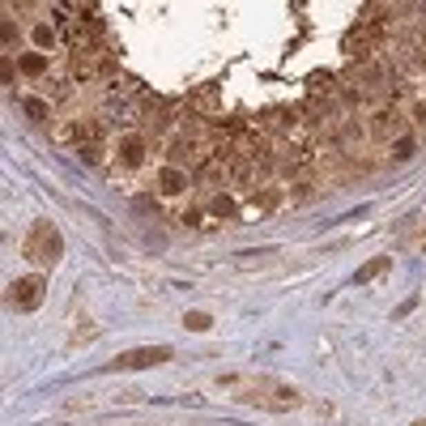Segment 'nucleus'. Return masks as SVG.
<instances>
[{
  "label": "nucleus",
  "instance_id": "1",
  "mask_svg": "<svg viewBox=\"0 0 426 426\" xmlns=\"http://www.w3.org/2000/svg\"><path fill=\"white\" fill-rule=\"evenodd\" d=\"M21 252H26V260L30 264H56L60 260V252H64V239H60V231L52 226V222H35V226L26 231V243H21Z\"/></svg>",
  "mask_w": 426,
  "mask_h": 426
},
{
  "label": "nucleus",
  "instance_id": "2",
  "mask_svg": "<svg viewBox=\"0 0 426 426\" xmlns=\"http://www.w3.org/2000/svg\"><path fill=\"white\" fill-rule=\"evenodd\" d=\"M175 358L171 345H137V349H124L107 362V371H145V367H162Z\"/></svg>",
  "mask_w": 426,
  "mask_h": 426
},
{
  "label": "nucleus",
  "instance_id": "3",
  "mask_svg": "<svg viewBox=\"0 0 426 426\" xmlns=\"http://www.w3.org/2000/svg\"><path fill=\"white\" fill-rule=\"evenodd\" d=\"M43 290H47L43 278H17V282L9 286V303H13L17 311H35V307L43 303Z\"/></svg>",
  "mask_w": 426,
  "mask_h": 426
},
{
  "label": "nucleus",
  "instance_id": "4",
  "mask_svg": "<svg viewBox=\"0 0 426 426\" xmlns=\"http://www.w3.org/2000/svg\"><path fill=\"white\" fill-rule=\"evenodd\" d=\"M375 43H380V26H354V30L345 35V43H341V47H345V56H354V60L362 64V60L371 56V47H375Z\"/></svg>",
  "mask_w": 426,
  "mask_h": 426
},
{
  "label": "nucleus",
  "instance_id": "5",
  "mask_svg": "<svg viewBox=\"0 0 426 426\" xmlns=\"http://www.w3.org/2000/svg\"><path fill=\"white\" fill-rule=\"evenodd\" d=\"M367 128H371V137L384 141V137H392L396 128H405V115H400V107H392V103H388V107H375L371 119H367Z\"/></svg>",
  "mask_w": 426,
  "mask_h": 426
},
{
  "label": "nucleus",
  "instance_id": "6",
  "mask_svg": "<svg viewBox=\"0 0 426 426\" xmlns=\"http://www.w3.org/2000/svg\"><path fill=\"white\" fill-rule=\"evenodd\" d=\"M188 184H192V180H188V171H184V166H175V162L158 171V192H162V196H184V192H188Z\"/></svg>",
  "mask_w": 426,
  "mask_h": 426
},
{
  "label": "nucleus",
  "instance_id": "7",
  "mask_svg": "<svg viewBox=\"0 0 426 426\" xmlns=\"http://www.w3.org/2000/svg\"><path fill=\"white\" fill-rule=\"evenodd\" d=\"M115 154H119V162H124V166L133 171V166H141V162H145V141H141V137H119Z\"/></svg>",
  "mask_w": 426,
  "mask_h": 426
},
{
  "label": "nucleus",
  "instance_id": "8",
  "mask_svg": "<svg viewBox=\"0 0 426 426\" xmlns=\"http://www.w3.org/2000/svg\"><path fill=\"white\" fill-rule=\"evenodd\" d=\"M316 188H320L316 171H303V175L290 184V200H294V205H307V200H316Z\"/></svg>",
  "mask_w": 426,
  "mask_h": 426
},
{
  "label": "nucleus",
  "instance_id": "9",
  "mask_svg": "<svg viewBox=\"0 0 426 426\" xmlns=\"http://www.w3.org/2000/svg\"><path fill=\"white\" fill-rule=\"evenodd\" d=\"M17 68L26 72V77H43V72H47V56H43V52H21V56H17Z\"/></svg>",
  "mask_w": 426,
  "mask_h": 426
},
{
  "label": "nucleus",
  "instance_id": "10",
  "mask_svg": "<svg viewBox=\"0 0 426 426\" xmlns=\"http://www.w3.org/2000/svg\"><path fill=\"white\" fill-rule=\"evenodd\" d=\"M21 111H26L35 124H47V119H52V111H47V103H43V98H35V94H26V98H21Z\"/></svg>",
  "mask_w": 426,
  "mask_h": 426
},
{
  "label": "nucleus",
  "instance_id": "11",
  "mask_svg": "<svg viewBox=\"0 0 426 426\" xmlns=\"http://www.w3.org/2000/svg\"><path fill=\"white\" fill-rule=\"evenodd\" d=\"M209 213H213V217H231V213H235V196H226V192L213 196V200H209Z\"/></svg>",
  "mask_w": 426,
  "mask_h": 426
},
{
  "label": "nucleus",
  "instance_id": "12",
  "mask_svg": "<svg viewBox=\"0 0 426 426\" xmlns=\"http://www.w3.org/2000/svg\"><path fill=\"white\" fill-rule=\"evenodd\" d=\"M192 107H200V111H217V86H205V90L192 98Z\"/></svg>",
  "mask_w": 426,
  "mask_h": 426
},
{
  "label": "nucleus",
  "instance_id": "13",
  "mask_svg": "<svg viewBox=\"0 0 426 426\" xmlns=\"http://www.w3.org/2000/svg\"><path fill=\"white\" fill-rule=\"evenodd\" d=\"M384 269H388V260L380 256V260H371L367 269H358V273H354V282H371V278H380V273H384Z\"/></svg>",
  "mask_w": 426,
  "mask_h": 426
},
{
  "label": "nucleus",
  "instance_id": "14",
  "mask_svg": "<svg viewBox=\"0 0 426 426\" xmlns=\"http://www.w3.org/2000/svg\"><path fill=\"white\" fill-rule=\"evenodd\" d=\"M30 39H35V47L43 52V47H52V43H56V30H52V26H35V30H30Z\"/></svg>",
  "mask_w": 426,
  "mask_h": 426
},
{
  "label": "nucleus",
  "instance_id": "15",
  "mask_svg": "<svg viewBox=\"0 0 426 426\" xmlns=\"http://www.w3.org/2000/svg\"><path fill=\"white\" fill-rule=\"evenodd\" d=\"M184 324H188V329L196 333V329H209V324H213V320H209L205 311H188V316H184Z\"/></svg>",
  "mask_w": 426,
  "mask_h": 426
},
{
  "label": "nucleus",
  "instance_id": "16",
  "mask_svg": "<svg viewBox=\"0 0 426 426\" xmlns=\"http://www.w3.org/2000/svg\"><path fill=\"white\" fill-rule=\"evenodd\" d=\"M409 154H414V141H409V137L392 145V162H400V158H409Z\"/></svg>",
  "mask_w": 426,
  "mask_h": 426
},
{
  "label": "nucleus",
  "instance_id": "17",
  "mask_svg": "<svg viewBox=\"0 0 426 426\" xmlns=\"http://www.w3.org/2000/svg\"><path fill=\"white\" fill-rule=\"evenodd\" d=\"M256 205H260V209H278V192H273V188L256 192Z\"/></svg>",
  "mask_w": 426,
  "mask_h": 426
},
{
  "label": "nucleus",
  "instance_id": "18",
  "mask_svg": "<svg viewBox=\"0 0 426 426\" xmlns=\"http://www.w3.org/2000/svg\"><path fill=\"white\" fill-rule=\"evenodd\" d=\"M0 35H5V43H13V39H17V26H13V21H0Z\"/></svg>",
  "mask_w": 426,
  "mask_h": 426
},
{
  "label": "nucleus",
  "instance_id": "19",
  "mask_svg": "<svg viewBox=\"0 0 426 426\" xmlns=\"http://www.w3.org/2000/svg\"><path fill=\"white\" fill-rule=\"evenodd\" d=\"M414 119H418V124H426V103H418V107H414Z\"/></svg>",
  "mask_w": 426,
  "mask_h": 426
},
{
  "label": "nucleus",
  "instance_id": "20",
  "mask_svg": "<svg viewBox=\"0 0 426 426\" xmlns=\"http://www.w3.org/2000/svg\"><path fill=\"white\" fill-rule=\"evenodd\" d=\"M409 426H426V418H418V422H409Z\"/></svg>",
  "mask_w": 426,
  "mask_h": 426
}]
</instances>
